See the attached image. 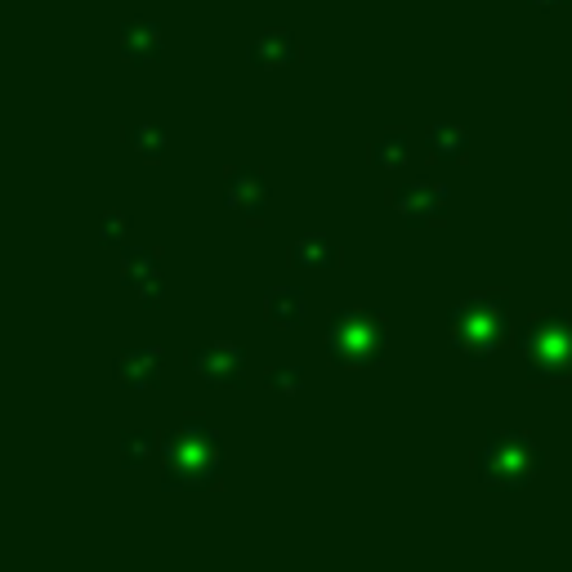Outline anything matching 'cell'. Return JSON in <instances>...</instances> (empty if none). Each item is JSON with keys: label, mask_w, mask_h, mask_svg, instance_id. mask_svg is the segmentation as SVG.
Segmentation results:
<instances>
[{"label": "cell", "mask_w": 572, "mask_h": 572, "mask_svg": "<svg viewBox=\"0 0 572 572\" xmlns=\"http://www.w3.org/2000/svg\"><path fill=\"white\" fill-rule=\"evenodd\" d=\"M532 470H537V456H532L519 438H497V443L488 447V456H483V474H488L492 483L497 479L519 483V479H528Z\"/></svg>", "instance_id": "obj_1"}, {"label": "cell", "mask_w": 572, "mask_h": 572, "mask_svg": "<svg viewBox=\"0 0 572 572\" xmlns=\"http://www.w3.org/2000/svg\"><path fill=\"white\" fill-rule=\"evenodd\" d=\"M331 349L340 354V362H367L380 349V336H376V327H371V318L349 313V318H340V327L331 331Z\"/></svg>", "instance_id": "obj_2"}, {"label": "cell", "mask_w": 572, "mask_h": 572, "mask_svg": "<svg viewBox=\"0 0 572 572\" xmlns=\"http://www.w3.org/2000/svg\"><path fill=\"white\" fill-rule=\"evenodd\" d=\"M532 362H541V367H550V362H568L572 358V336L559 327H541L532 331V345H528Z\"/></svg>", "instance_id": "obj_3"}, {"label": "cell", "mask_w": 572, "mask_h": 572, "mask_svg": "<svg viewBox=\"0 0 572 572\" xmlns=\"http://www.w3.org/2000/svg\"><path fill=\"white\" fill-rule=\"evenodd\" d=\"M197 371H202L206 380H237L242 376V358H237L233 349H202V354H197Z\"/></svg>", "instance_id": "obj_4"}, {"label": "cell", "mask_w": 572, "mask_h": 572, "mask_svg": "<svg viewBox=\"0 0 572 572\" xmlns=\"http://www.w3.org/2000/svg\"><path fill=\"white\" fill-rule=\"evenodd\" d=\"M336 264V251H331L327 237H304L300 242V264Z\"/></svg>", "instance_id": "obj_5"}, {"label": "cell", "mask_w": 572, "mask_h": 572, "mask_svg": "<svg viewBox=\"0 0 572 572\" xmlns=\"http://www.w3.org/2000/svg\"><path fill=\"white\" fill-rule=\"evenodd\" d=\"M269 313L278 318V327H295L300 322V295H291V300H282V291L269 295Z\"/></svg>", "instance_id": "obj_6"}, {"label": "cell", "mask_w": 572, "mask_h": 572, "mask_svg": "<svg viewBox=\"0 0 572 572\" xmlns=\"http://www.w3.org/2000/svg\"><path fill=\"white\" fill-rule=\"evenodd\" d=\"M135 148L139 152H148V157H161V143H157V130H135Z\"/></svg>", "instance_id": "obj_7"}]
</instances>
